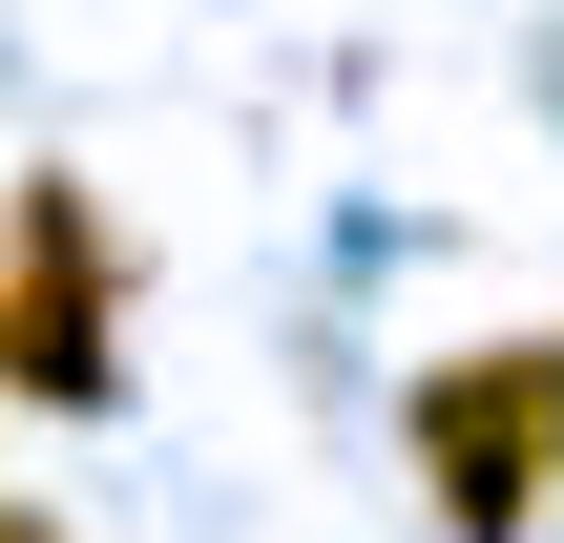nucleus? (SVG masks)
Here are the masks:
<instances>
[{
	"label": "nucleus",
	"instance_id": "obj_2",
	"mask_svg": "<svg viewBox=\"0 0 564 543\" xmlns=\"http://www.w3.org/2000/svg\"><path fill=\"white\" fill-rule=\"evenodd\" d=\"M126 377V251H105V209L42 167L21 209H0V398H105Z\"/></svg>",
	"mask_w": 564,
	"mask_h": 543
},
{
	"label": "nucleus",
	"instance_id": "obj_1",
	"mask_svg": "<svg viewBox=\"0 0 564 543\" xmlns=\"http://www.w3.org/2000/svg\"><path fill=\"white\" fill-rule=\"evenodd\" d=\"M419 481H440L460 543L544 523V481H564V335H481V356L419 377Z\"/></svg>",
	"mask_w": 564,
	"mask_h": 543
},
{
	"label": "nucleus",
	"instance_id": "obj_3",
	"mask_svg": "<svg viewBox=\"0 0 564 543\" xmlns=\"http://www.w3.org/2000/svg\"><path fill=\"white\" fill-rule=\"evenodd\" d=\"M0 543H42V523H21V502H0Z\"/></svg>",
	"mask_w": 564,
	"mask_h": 543
}]
</instances>
